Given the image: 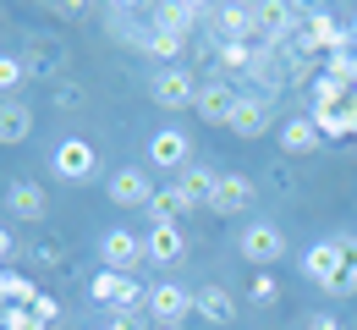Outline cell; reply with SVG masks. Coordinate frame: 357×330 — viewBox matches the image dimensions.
<instances>
[{"label":"cell","mask_w":357,"mask_h":330,"mask_svg":"<svg viewBox=\"0 0 357 330\" xmlns=\"http://www.w3.org/2000/svg\"><path fill=\"white\" fill-rule=\"evenodd\" d=\"M143 259H149V248H143V242H137L127 226H110V232L99 237V264H105V270H116V276H132Z\"/></svg>","instance_id":"obj_4"},{"label":"cell","mask_w":357,"mask_h":330,"mask_svg":"<svg viewBox=\"0 0 357 330\" xmlns=\"http://www.w3.org/2000/svg\"><path fill=\"white\" fill-rule=\"evenodd\" d=\"M236 248H242V259H253L259 270H275V264L286 259V232H280V226H269V220H253V226L242 232Z\"/></svg>","instance_id":"obj_5"},{"label":"cell","mask_w":357,"mask_h":330,"mask_svg":"<svg viewBox=\"0 0 357 330\" xmlns=\"http://www.w3.org/2000/svg\"><path fill=\"white\" fill-rule=\"evenodd\" d=\"M215 61H220V77L225 72H248L253 66V45H215Z\"/></svg>","instance_id":"obj_27"},{"label":"cell","mask_w":357,"mask_h":330,"mask_svg":"<svg viewBox=\"0 0 357 330\" xmlns=\"http://www.w3.org/2000/svg\"><path fill=\"white\" fill-rule=\"evenodd\" d=\"M105 330H121V325H105Z\"/></svg>","instance_id":"obj_37"},{"label":"cell","mask_w":357,"mask_h":330,"mask_svg":"<svg viewBox=\"0 0 357 330\" xmlns=\"http://www.w3.org/2000/svg\"><path fill=\"white\" fill-rule=\"evenodd\" d=\"M198 297V314L209 320V325H231L236 320V297L225 292V286H204V292H192Z\"/></svg>","instance_id":"obj_21"},{"label":"cell","mask_w":357,"mask_h":330,"mask_svg":"<svg viewBox=\"0 0 357 330\" xmlns=\"http://www.w3.org/2000/svg\"><path fill=\"white\" fill-rule=\"evenodd\" d=\"M50 165H55L61 182H89L99 160H93V143L89 138H61L55 149H50Z\"/></svg>","instance_id":"obj_6"},{"label":"cell","mask_w":357,"mask_h":330,"mask_svg":"<svg viewBox=\"0 0 357 330\" xmlns=\"http://www.w3.org/2000/svg\"><path fill=\"white\" fill-rule=\"evenodd\" d=\"M324 77H335V83H347V89H357V50H335V55H324Z\"/></svg>","instance_id":"obj_24"},{"label":"cell","mask_w":357,"mask_h":330,"mask_svg":"<svg viewBox=\"0 0 357 330\" xmlns=\"http://www.w3.org/2000/svg\"><path fill=\"white\" fill-rule=\"evenodd\" d=\"M149 99H154L160 110H187V105H198V77H192L187 66H160V72L149 77Z\"/></svg>","instance_id":"obj_2"},{"label":"cell","mask_w":357,"mask_h":330,"mask_svg":"<svg viewBox=\"0 0 357 330\" xmlns=\"http://www.w3.org/2000/svg\"><path fill=\"white\" fill-rule=\"evenodd\" d=\"M6 209H11V215H17V220H45V188H39V182H11V188H6Z\"/></svg>","instance_id":"obj_20"},{"label":"cell","mask_w":357,"mask_h":330,"mask_svg":"<svg viewBox=\"0 0 357 330\" xmlns=\"http://www.w3.org/2000/svg\"><path fill=\"white\" fill-rule=\"evenodd\" d=\"M308 330H341V320H330V314H319V320H313Z\"/></svg>","instance_id":"obj_34"},{"label":"cell","mask_w":357,"mask_h":330,"mask_svg":"<svg viewBox=\"0 0 357 330\" xmlns=\"http://www.w3.org/2000/svg\"><path fill=\"white\" fill-rule=\"evenodd\" d=\"M347 138H357V99L347 105Z\"/></svg>","instance_id":"obj_35"},{"label":"cell","mask_w":357,"mask_h":330,"mask_svg":"<svg viewBox=\"0 0 357 330\" xmlns=\"http://www.w3.org/2000/svg\"><path fill=\"white\" fill-rule=\"evenodd\" d=\"M181 50H187V39H181V33L149 28V55H160V61H181Z\"/></svg>","instance_id":"obj_26"},{"label":"cell","mask_w":357,"mask_h":330,"mask_svg":"<svg viewBox=\"0 0 357 330\" xmlns=\"http://www.w3.org/2000/svg\"><path fill=\"white\" fill-rule=\"evenodd\" d=\"M33 297H39V286L28 281V276H6V303L11 308H33Z\"/></svg>","instance_id":"obj_28"},{"label":"cell","mask_w":357,"mask_h":330,"mask_svg":"<svg viewBox=\"0 0 357 330\" xmlns=\"http://www.w3.org/2000/svg\"><path fill=\"white\" fill-rule=\"evenodd\" d=\"M11 253H17V242H11V232L0 226V259H11Z\"/></svg>","instance_id":"obj_33"},{"label":"cell","mask_w":357,"mask_h":330,"mask_svg":"<svg viewBox=\"0 0 357 330\" xmlns=\"http://www.w3.org/2000/svg\"><path fill=\"white\" fill-rule=\"evenodd\" d=\"M209 17H215L220 45H253V39H259V33H253V6H215Z\"/></svg>","instance_id":"obj_12"},{"label":"cell","mask_w":357,"mask_h":330,"mask_svg":"<svg viewBox=\"0 0 357 330\" xmlns=\"http://www.w3.org/2000/svg\"><path fill=\"white\" fill-rule=\"evenodd\" d=\"M154 17H160V28H165V33H181V39H187V33H192V22H198V17H209V11H204V6H187V0H165Z\"/></svg>","instance_id":"obj_22"},{"label":"cell","mask_w":357,"mask_h":330,"mask_svg":"<svg viewBox=\"0 0 357 330\" xmlns=\"http://www.w3.org/2000/svg\"><path fill=\"white\" fill-rule=\"evenodd\" d=\"M28 83V66L22 55H0V99H17V89Z\"/></svg>","instance_id":"obj_25"},{"label":"cell","mask_w":357,"mask_h":330,"mask_svg":"<svg viewBox=\"0 0 357 330\" xmlns=\"http://www.w3.org/2000/svg\"><path fill=\"white\" fill-rule=\"evenodd\" d=\"M6 330H50L33 320V308H6Z\"/></svg>","instance_id":"obj_32"},{"label":"cell","mask_w":357,"mask_h":330,"mask_svg":"<svg viewBox=\"0 0 357 330\" xmlns=\"http://www.w3.org/2000/svg\"><path fill=\"white\" fill-rule=\"evenodd\" d=\"M259 308H275L280 303V286H275V276H253V292H248Z\"/></svg>","instance_id":"obj_30"},{"label":"cell","mask_w":357,"mask_h":330,"mask_svg":"<svg viewBox=\"0 0 357 330\" xmlns=\"http://www.w3.org/2000/svg\"><path fill=\"white\" fill-rule=\"evenodd\" d=\"M236 99H242V94H236V83H231V77H204L192 110H198L209 127H225V121H231V110H236Z\"/></svg>","instance_id":"obj_8"},{"label":"cell","mask_w":357,"mask_h":330,"mask_svg":"<svg viewBox=\"0 0 357 330\" xmlns=\"http://www.w3.org/2000/svg\"><path fill=\"white\" fill-rule=\"evenodd\" d=\"M319 143H324V133H319L313 116H291V121H280V149H286V154H313Z\"/></svg>","instance_id":"obj_19"},{"label":"cell","mask_w":357,"mask_h":330,"mask_svg":"<svg viewBox=\"0 0 357 330\" xmlns=\"http://www.w3.org/2000/svg\"><path fill=\"white\" fill-rule=\"evenodd\" d=\"M22 66H28V77H55V72L66 66V45H61L55 33H28Z\"/></svg>","instance_id":"obj_10"},{"label":"cell","mask_w":357,"mask_h":330,"mask_svg":"<svg viewBox=\"0 0 357 330\" xmlns=\"http://www.w3.org/2000/svg\"><path fill=\"white\" fill-rule=\"evenodd\" d=\"M33 320H39V325H55V320H61V303H55L50 292H39V297H33Z\"/></svg>","instance_id":"obj_31"},{"label":"cell","mask_w":357,"mask_h":330,"mask_svg":"<svg viewBox=\"0 0 357 330\" xmlns=\"http://www.w3.org/2000/svg\"><path fill=\"white\" fill-rule=\"evenodd\" d=\"M143 248H149L154 264H181V259H187V237H181V226H149Z\"/></svg>","instance_id":"obj_15"},{"label":"cell","mask_w":357,"mask_h":330,"mask_svg":"<svg viewBox=\"0 0 357 330\" xmlns=\"http://www.w3.org/2000/svg\"><path fill=\"white\" fill-rule=\"evenodd\" d=\"M297 45L308 50V55H335V50H347V28H341L330 11H308V22H303Z\"/></svg>","instance_id":"obj_9"},{"label":"cell","mask_w":357,"mask_h":330,"mask_svg":"<svg viewBox=\"0 0 357 330\" xmlns=\"http://www.w3.org/2000/svg\"><path fill=\"white\" fill-rule=\"evenodd\" d=\"M28 133H33V110L22 99H0V143L17 149V143H28Z\"/></svg>","instance_id":"obj_17"},{"label":"cell","mask_w":357,"mask_h":330,"mask_svg":"<svg viewBox=\"0 0 357 330\" xmlns=\"http://www.w3.org/2000/svg\"><path fill=\"white\" fill-rule=\"evenodd\" d=\"M176 215H187L181 188H154V198H149V220H154V226H176Z\"/></svg>","instance_id":"obj_23"},{"label":"cell","mask_w":357,"mask_h":330,"mask_svg":"<svg viewBox=\"0 0 357 330\" xmlns=\"http://www.w3.org/2000/svg\"><path fill=\"white\" fill-rule=\"evenodd\" d=\"M149 198H154V182H149L137 165H121V171L110 177V204H116V209H149Z\"/></svg>","instance_id":"obj_11"},{"label":"cell","mask_w":357,"mask_h":330,"mask_svg":"<svg viewBox=\"0 0 357 330\" xmlns=\"http://www.w3.org/2000/svg\"><path fill=\"white\" fill-rule=\"evenodd\" d=\"M253 182L248 177H220V188H215V215H248L253 209Z\"/></svg>","instance_id":"obj_18"},{"label":"cell","mask_w":357,"mask_h":330,"mask_svg":"<svg viewBox=\"0 0 357 330\" xmlns=\"http://www.w3.org/2000/svg\"><path fill=\"white\" fill-rule=\"evenodd\" d=\"M149 314H154L165 330H176L187 314H198V297H192L187 286H176V281H160L154 292H149Z\"/></svg>","instance_id":"obj_7"},{"label":"cell","mask_w":357,"mask_h":330,"mask_svg":"<svg viewBox=\"0 0 357 330\" xmlns=\"http://www.w3.org/2000/svg\"><path fill=\"white\" fill-rule=\"evenodd\" d=\"M176 188H181V198H187V209H215V188H220V177L204 171V165H187Z\"/></svg>","instance_id":"obj_16"},{"label":"cell","mask_w":357,"mask_h":330,"mask_svg":"<svg viewBox=\"0 0 357 330\" xmlns=\"http://www.w3.org/2000/svg\"><path fill=\"white\" fill-rule=\"evenodd\" d=\"M308 116L319 121L324 138H347V105H341V110H308Z\"/></svg>","instance_id":"obj_29"},{"label":"cell","mask_w":357,"mask_h":330,"mask_svg":"<svg viewBox=\"0 0 357 330\" xmlns=\"http://www.w3.org/2000/svg\"><path fill=\"white\" fill-rule=\"evenodd\" d=\"M303 276H308L313 286H324L330 297H347V292H357V264H347V253L335 248V237H324V242H313V248H308Z\"/></svg>","instance_id":"obj_1"},{"label":"cell","mask_w":357,"mask_h":330,"mask_svg":"<svg viewBox=\"0 0 357 330\" xmlns=\"http://www.w3.org/2000/svg\"><path fill=\"white\" fill-rule=\"evenodd\" d=\"M347 45L357 50V17H352V22H347Z\"/></svg>","instance_id":"obj_36"},{"label":"cell","mask_w":357,"mask_h":330,"mask_svg":"<svg viewBox=\"0 0 357 330\" xmlns=\"http://www.w3.org/2000/svg\"><path fill=\"white\" fill-rule=\"evenodd\" d=\"M89 292H93V303H105V308H116V314H137V308H149V292H143L132 276H116V270H99Z\"/></svg>","instance_id":"obj_3"},{"label":"cell","mask_w":357,"mask_h":330,"mask_svg":"<svg viewBox=\"0 0 357 330\" xmlns=\"http://www.w3.org/2000/svg\"><path fill=\"white\" fill-rule=\"evenodd\" d=\"M149 160H154V165H165V171H181V165L192 160V143H187V133H176V127H160V133L149 138Z\"/></svg>","instance_id":"obj_14"},{"label":"cell","mask_w":357,"mask_h":330,"mask_svg":"<svg viewBox=\"0 0 357 330\" xmlns=\"http://www.w3.org/2000/svg\"><path fill=\"white\" fill-rule=\"evenodd\" d=\"M225 127H231L236 138H264V133H269V99H259V94H242Z\"/></svg>","instance_id":"obj_13"}]
</instances>
